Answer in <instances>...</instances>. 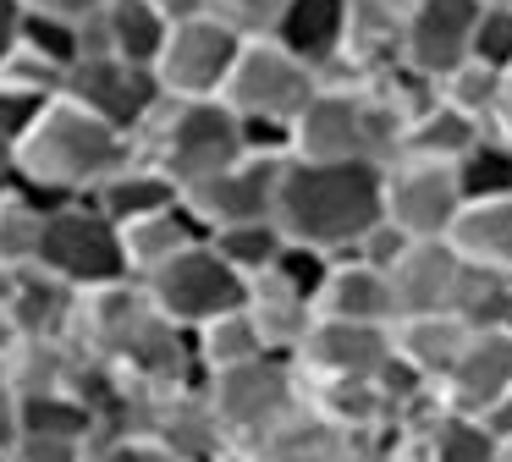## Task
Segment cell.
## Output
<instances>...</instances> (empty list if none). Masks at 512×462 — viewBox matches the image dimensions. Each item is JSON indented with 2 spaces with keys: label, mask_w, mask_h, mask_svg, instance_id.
Returning <instances> with one entry per match:
<instances>
[{
  "label": "cell",
  "mask_w": 512,
  "mask_h": 462,
  "mask_svg": "<svg viewBox=\"0 0 512 462\" xmlns=\"http://www.w3.org/2000/svg\"><path fill=\"white\" fill-rule=\"evenodd\" d=\"M78 347L94 352L105 369H116L127 385L166 391V385L193 380V336L177 330L138 281H116L105 292L83 297L78 314Z\"/></svg>",
  "instance_id": "cell-1"
},
{
  "label": "cell",
  "mask_w": 512,
  "mask_h": 462,
  "mask_svg": "<svg viewBox=\"0 0 512 462\" xmlns=\"http://www.w3.org/2000/svg\"><path fill=\"white\" fill-rule=\"evenodd\" d=\"M380 187H386V165L287 160L276 187V226L298 248H314L325 259H347L386 220Z\"/></svg>",
  "instance_id": "cell-2"
},
{
  "label": "cell",
  "mask_w": 512,
  "mask_h": 462,
  "mask_svg": "<svg viewBox=\"0 0 512 462\" xmlns=\"http://www.w3.org/2000/svg\"><path fill=\"white\" fill-rule=\"evenodd\" d=\"M127 160H133V138H122L116 127L56 94L45 116L28 127V138L12 149V187L56 209L72 198H89Z\"/></svg>",
  "instance_id": "cell-3"
},
{
  "label": "cell",
  "mask_w": 512,
  "mask_h": 462,
  "mask_svg": "<svg viewBox=\"0 0 512 462\" xmlns=\"http://www.w3.org/2000/svg\"><path fill=\"white\" fill-rule=\"evenodd\" d=\"M402 116L369 77H331L292 121V160L314 165H391Z\"/></svg>",
  "instance_id": "cell-4"
},
{
  "label": "cell",
  "mask_w": 512,
  "mask_h": 462,
  "mask_svg": "<svg viewBox=\"0 0 512 462\" xmlns=\"http://www.w3.org/2000/svg\"><path fill=\"white\" fill-rule=\"evenodd\" d=\"M133 154L177 182V193L199 187L204 176L243 160V132L221 99H166L149 116V127L133 138Z\"/></svg>",
  "instance_id": "cell-5"
},
{
  "label": "cell",
  "mask_w": 512,
  "mask_h": 462,
  "mask_svg": "<svg viewBox=\"0 0 512 462\" xmlns=\"http://www.w3.org/2000/svg\"><path fill=\"white\" fill-rule=\"evenodd\" d=\"M39 270L56 275L72 292H105L116 281H133L127 275V248H122V226L105 220L89 198H72L56 204L45 215V237H39Z\"/></svg>",
  "instance_id": "cell-6"
},
{
  "label": "cell",
  "mask_w": 512,
  "mask_h": 462,
  "mask_svg": "<svg viewBox=\"0 0 512 462\" xmlns=\"http://www.w3.org/2000/svg\"><path fill=\"white\" fill-rule=\"evenodd\" d=\"M204 402H210L215 424H221L226 446L237 457L248 440H259L265 429H276L287 413L303 407V374L292 358L265 352V358L243 363V369L204 374Z\"/></svg>",
  "instance_id": "cell-7"
},
{
  "label": "cell",
  "mask_w": 512,
  "mask_h": 462,
  "mask_svg": "<svg viewBox=\"0 0 512 462\" xmlns=\"http://www.w3.org/2000/svg\"><path fill=\"white\" fill-rule=\"evenodd\" d=\"M138 286H144L149 303H155L177 330H188V336L204 330L210 319H221V314H237V308L248 303V281L210 248V242L177 253V259L160 264L155 275H144Z\"/></svg>",
  "instance_id": "cell-8"
},
{
  "label": "cell",
  "mask_w": 512,
  "mask_h": 462,
  "mask_svg": "<svg viewBox=\"0 0 512 462\" xmlns=\"http://www.w3.org/2000/svg\"><path fill=\"white\" fill-rule=\"evenodd\" d=\"M320 94V77L303 61H292L281 44L270 39H248L243 55H237L232 77L221 88V105L232 110L237 121H276V127H292V121L309 110V99Z\"/></svg>",
  "instance_id": "cell-9"
},
{
  "label": "cell",
  "mask_w": 512,
  "mask_h": 462,
  "mask_svg": "<svg viewBox=\"0 0 512 462\" xmlns=\"http://www.w3.org/2000/svg\"><path fill=\"white\" fill-rule=\"evenodd\" d=\"M61 99H72V105L89 110L94 121L116 127L122 138H138V132L149 127V116L166 105L155 72L127 66V61H116V55H83L67 72V83H61Z\"/></svg>",
  "instance_id": "cell-10"
},
{
  "label": "cell",
  "mask_w": 512,
  "mask_h": 462,
  "mask_svg": "<svg viewBox=\"0 0 512 462\" xmlns=\"http://www.w3.org/2000/svg\"><path fill=\"white\" fill-rule=\"evenodd\" d=\"M248 39H237L232 28L204 11V17L182 22V28L166 33V50L155 61V83L166 99H221L226 77H232L237 55H243Z\"/></svg>",
  "instance_id": "cell-11"
},
{
  "label": "cell",
  "mask_w": 512,
  "mask_h": 462,
  "mask_svg": "<svg viewBox=\"0 0 512 462\" xmlns=\"http://www.w3.org/2000/svg\"><path fill=\"white\" fill-rule=\"evenodd\" d=\"M138 435L155 440L166 451V462H226L232 457L210 402H204V380L138 396Z\"/></svg>",
  "instance_id": "cell-12"
},
{
  "label": "cell",
  "mask_w": 512,
  "mask_h": 462,
  "mask_svg": "<svg viewBox=\"0 0 512 462\" xmlns=\"http://www.w3.org/2000/svg\"><path fill=\"white\" fill-rule=\"evenodd\" d=\"M380 204H386V220L408 242H441L452 237V220L463 215L457 171L452 165H430V160H391Z\"/></svg>",
  "instance_id": "cell-13"
},
{
  "label": "cell",
  "mask_w": 512,
  "mask_h": 462,
  "mask_svg": "<svg viewBox=\"0 0 512 462\" xmlns=\"http://www.w3.org/2000/svg\"><path fill=\"white\" fill-rule=\"evenodd\" d=\"M303 380H364L386 385L391 363V325H347V319H314L303 347L292 352ZM391 396V391H386Z\"/></svg>",
  "instance_id": "cell-14"
},
{
  "label": "cell",
  "mask_w": 512,
  "mask_h": 462,
  "mask_svg": "<svg viewBox=\"0 0 512 462\" xmlns=\"http://www.w3.org/2000/svg\"><path fill=\"white\" fill-rule=\"evenodd\" d=\"M281 165L287 160H232L226 171L204 176L199 187L182 193V204L199 215L204 231H226V226H248V220H276V187H281Z\"/></svg>",
  "instance_id": "cell-15"
},
{
  "label": "cell",
  "mask_w": 512,
  "mask_h": 462,
  "mask_svg": "<svg viewBox=\"0 0 512 462\" xmlns=\"http://www.w3.org/2000/svg\"><path fill=\"white\" fill-rule=\"evenodd\" d=\"M479 22V0H413L408 28H402V66L430 83H441L446 72L468 61Z\"/></svg>",
  "instance_id": "cell-16"
},
{
  "label": "cell",
  "mask_w": 512,
  "mask_h": 462,
  "mask_svg": "<svg viewBox=\"0 0 512 462\" xmlns=\"http://www.w3.org/2000/svg\"><path fill=\"white\" fill-rule=\"evenodd\" d=\"M512 391V325L468 330V347L457 352L452 374L435 385V402L457 418H479Z\"/></svg>",
  "instance_id": "cell-17"
},
{
  "label": "cell",
  "mask_w": 512,
  "mask_h": 462,
  "mask_svg": "<svg viewBox=\"0 0 512 462\" xmlns=\"http://www.w3.org/2000/svg\"><path fill=\"white\" fill-rule=\"evenodd\" d=\"M463 275H468V259L446 237L441 242H408V248H402V259L386 270L397 319L452 314L457 292H463Z\"/></svg>",
  "instance_id": "cell-18"
},
{
  "label": "cell",
  "mask_w": 512,
  "mask_h": 462,
  "mask_svg": "<svg viewBox=\"0 0 512 462\" xmlns=\"http://www.w3.org/2000/svg\"><path fill=\"white\" fill-rule=\"evenodd\" d=\"M0 308H6V319H12L17 341H78L83 292L61 286L56 275H45L39 264L6 275V286H0Z\"/></svg>",
  "instance_id": "cell-19"
},
{
  "label": "cell",
  "mask_w": 512,
  "mask_h": 462,
  "mask_svg": "<svg viewBox=\"0 0 512 462\" xmlns=\"http://www.w3.org/2000/svg\"><path fill=\"white\" fill-rule=\"evenodd\" d=\"M413 0H347V44L331 77H380L402 61V28ZM325 77V83H331Z\"/></svg>",
  "instance_id": "cell-20"
},
{
  "label": "cell",
  "mask_w": 512,
  "mask_h": 462,
  "mask_svg": "<svg viewBox=\"0 0 512 462\" xmlns=\"http://www.w3.org/2000/svg\"><path fill=\"white\" fill-rule=\"evenodd\" d=\"M270 44L303 61L314 77H331L342 66V44H347V0H287V11L270 28Z\"/></svg>",
  "instance_id": "cell-21"
},
{
  "label": "cell",
  "mask_w": 512,
  "mask_h": 462,
  "mask_svg": "<svg viewBox=\"0 0 512 462\" xmlns=\"http://www.w3.org/2000/svg\"><path fill=\"white\" fill-rule=\"evenodd\" d=\"M166 17L149 0H105L100 17L83 22V55H116L127 66L155 72L160 50H166Z\"/></svg>",
  "instance_id": "cell-22"
},
{
  "label": "cell",
  "mask_w": 512,
  "mask_h": 462,
  "mask_svg": "<svg viewBox=\"0 0 512 462\" xmlns=\"http://www.w3.org/2000/svg\"><path fill=\"white\" fill-rule=\"evenodd\" d=\"M463 347H468V325L452 314H419V319H397L391 325V352H397V363L424 391H435L452 374Z\"/></svg>",
  "instance_id": "cell-23"
},
{
  "label": "cell",
  "mask_w": 512,
  "mask_h": 462,
  "mask_svg": "<svg viewBox=\"0 0 512 462\" xmlns=\"http://www.w3.org/2000/svg\"><path fill=\"white\" fill-rule=\"evenodd\" d=\"M320 319H347V325H397V303H391L386 270H369L358 259H336L320 286Z\"/></svg>",
  "instance_id": "cell-24"
},
{
  "label": "cell",
  "mask_w": 512,
  "mask_h": 462,
  "mask_svg": "<svg viewBox=\"0 0 512 462\" xmlns=\"http://www.w3.org/2000/svg\"><path fill=\"white\" fill-rule=\"evenodd\" d=\"M199 242H210V231H204L199 215H193V209L177 198V204L160 209V215H144V220H133V226H122L127 275H133V281H144V275H155L160 264H171L177 253L199 248Z\"/></svg>",
  "instance_id": "cell-25"
},
{
  "label": "cell",
  "mask_w": 512,
  "mask_h": 462,
  "mask_svg": "<svg viewBox=\"0 0 512 462\" xmlns=\"http://www.w3.org/2000/svg\"><path fill=\"white\" fill-rule=\"evenodd\" d=\"M177 182H171L160 165H149V160H127L122 171H111L100 187L89 193V204L100 209L105 220H116V226H133V220H144V215H160V209H171L177 204Z\"/></svg>",
  "instance_id": "cell-26"
},
{
  "label": "cell",
  "mask_w": 512,
  "mask_h": 462,
  "mask_svg": "<svg viewBox=\"0 0 512 462\" xmlns=\"http://www.w3.org/2000/svg\"><path fill=\"white\" fill-rule=\"evenodd\" d=\"M248 319H254L259 341H265V352H276V358H292V352L303 347V336L314 330V303L309 297H298L292 286H281L276 275H259V281H248Z\"/></svg>",
  "instance_id": "cell-27"
},
{
  "label": "cell",
  "mask_w": 512,
  "mask_h": 462,
  "mask_svg": "<svg viewBox=\"0 0 512 462\" xmlns=\"http://www.w3.org/2000/svg\"><path fill=\"white\" fill-rule=\"evenodd\" d=\"M485 138V127L479 121H468V116H457L452 105H424L419 116L402 127V138H397V160H430V165H457L474 143Z\"/></svg>",
  "instance_id": "cell-28"
},
{
  "label": "cell",
  "mask_w": 512,
  "mask_h": 462,
  "mask_svg": "<svg viewBox=\"0 0 512 462\" xmlns=\"http://www.w3.org/2000/svg\"><path fill=\"white\" fill-rule=\"evenodd\" d=\"M452 242L468 264L479 270L512 275V198H485V204H463V215L452 220Z\"/></svg>",
  "instance_id": "cell-29"
},
{
  "label": "cell",
  "mask_w": 512,
  "mask_h": 462,
  "mask_svg": "<svg viewBox=\"0 0 512 462\" xmlns=\"http://www.w3.org/2000/svg\"><path fill=\"white\" fill-rule=\"evenodd\" d=\"M78 369V341H17L0 363V380L17 396H45V391H72Z\"/></svg>",
  "instance_id": "cell-30"
},
{
  "label": "cell",
  "mask_w": 512,
  "mask_h": 462,
  "mask_svg": "<svg viewBox=\"0 0 512 462\" xmlns=\"http://www.w3.org/2000/svg\"><path fill=\"white\" fill-rule=\"evenodd\" d=\"M254 358H265V341H259L248 308L221 314V319H210L204 330H193V363H199V380L204 374H221V369H243V363H254Z\"/></svg>",
  "instance_id": "cell-31"
},
{
  "label": "cell",
  "mask_w": 512,
  "mask_h": 462,
  "mask_svg": "<svg viewBox=\"0 0 512 462\" xmlns=\"http://www.w3.org/2000/svg\"><path fill=\"white\" fill-rule=\"evenodd\" d=\"M45 215H50V204L28 198L23 187H6V193H0V275L28 270V264L39 259Z\"/></svg>",
  "instance_id": "cell-32"
},
{
  "label": "cell",
  "mask_w": 512,
  "mask_h": 462,
  "mask_svg": "<svg viewBox=\"0 0 512 462\" xmlns=\"http://www.w3.org/2000/svg\"><path fill=\"white\" fill-rule=\"evenodd\" d=\"M210 248L221 253V259L232 264L243 281H259V275L276 270V259H281V248H287V237H281L276 220H248V226L210 231Z\"/></svg>",
  "instance_id": "cell-33"
},
{
  "label": "cell",
  "mask_w": 512,
  "mask_h": 462,
  "mask_svg": "<svg viewBox=\"0 0 512 462\" xmlns=\"http://www.w3.org/2000/svg\"><path fill=\"white\" fill-rule=\"evenodd\" d=\"M457 171V193L463 204H485V198H512V143L501 138H479L463 160L452 165Z\"/></svg>",
  "instance_id": "cell-34"
},
{
  "label": "cell",
  "mask_w": 512,
  "mask_h": 462,
  "mask_svg": "<svg viewBox=\"0 0 512 462\" xmlns=\"http://www.w3.org/2000/svg\"><path fill=\"white\" fill-rule=\"evenodd\" d=\"M94 413L78 402L72 391H45V396H23V435H50V440H89L94 435ZM17 435V440H23Z\"/></svg>",
  "instance_id": "cell-35"
},
{
  "label": "cell",
  "mask_w": 512,
  "mask_h": 462,
  "mask_svg": "<svg viewBox=\"0 0 512 462\" xmlns=\"http://www.w3.org/2000/svg\"><path fill=\"white\" fill-rule=\"evenodd\" d=\"M17 50H28L34 61L56 66L61 83H67V72L83 61V22H61V17H34V11H23V22H17Z\"/></svg>",
  "instance_id": "cell-36"
},
{
  "label": "cell",
  "mask_w": 512,
  "mask_h": 462,
  "mask_svg": "<svg viewBox=\"0 0 512 462\" xmlns=\"http://www.w3.org/2000/svg\"><path fill=\"white\" fill-rule=\"evenodd\" d=\"M435 99L452 105L457 116H468V121L485 127L490 110H496V99H501V72H490V66H479V61H463L457 72H446L441 83H435Z\"/></svg>",
  "instance_id": "cell-37"
},
{
  "label": "cell",
  "mask_w": 512,
  "mask_h": 462,
  "mask_svg": "<svg viewBox=\"0 0 512 462\" xmlns=\"http://www.w3.org/2000/svg\"><path fill=\"white\" fill-rule=\"evenodd\" d=\"M468 61L490 66V72H501V77L512 72V6H479Z\"/></svg>",
  "instance_id": "cell-38"
},
{
  "label": "cell",
  "mask_w": 512,
  "mask_h": 462,
  "mask_svg": "<svg viewBox=\"0 0 512 462\" xmlns=\"http://www.w3.org/2000/svg\"><path fill=\"white\" fill-rule=\"evenodd\" d=\"M204 11L221 28H232L237 39H270V28L287 11V0H204Z\"/></svg>",
  "instance_id": "cell-39"
},
{
  "label": "cell",
  "mask_w": 512,
  "mask_h": 462,
  "mask_svg": "<svg viewBox=\"0 0 512 462\" xmlns=\"http://www.w3.org/2000/svg\"><path fill=\"white\" fill-rule=\"evenodd\" d=\"M331 264L336 259H325V253H314V248H298V242H287L281 248V259H276V281L281 286H292L298 297H309V303H320V286H325V275H331Z\"/></svg>",
  "instance_id": "cell-40"
},
{
  "label": "cell",
  "mask_w": 512,
  "mask_h": 462,
  "mask_svg": "<svg viewBox=\"0 0 512 462\" xmlns=\"http://www.w3.org/2000/svg\"><path fill=\"white\" fill-rule=\"evenodd\" d=\"M78 462H166V451L155 440L133 435V429H94L83 440V457Z\"/></svg>",
  "instance_id": "cell-41"
},
{
  "label": "cell",
  "mask_w": 512,
  "mask_h": 462,
  "mask_svg": "<svg viewBox=\"0 0 512 462\" xmlns=\"http://www.w3.org/2000/svg\"><path fill=\"white\" fill-rule=\"evenodd\" d=\"M50 99H56V94H34V88L0 83V138L17 149V143L28 138V127H34V121L50 110Z\"/></svg>",
  "instance_id": "cell-42"
},
{
  "label": "cell",
  "mask_w": 512,
  "mask_h": 462,
  "mask_svg": "<svg viewBox=\"0 0 512 462\" xmlns=\"http://www.w3.org/2000/svg\"><path fill=\"white\" fill-rule=\"evenodd\" d=\"M402 248H408V237H402L397 226H391V220H380L375 231H369L364 242H358L353 253H347V259H358V264H369V270H391V264L402 259Z\"/></svg>",
  "instance_id": "cell-43"
},
{
  "label": "cell",
  "mask_w": 512,
  "mask_h": 462,
  "mask_svg": "<svg viewBox=\"0 0 512 462\" xmlns=\"http://www.w3.org/2000/svg\"><path fill=\"white\" fill-rule=\"evenodd\" d=\"M23 11H34V17H61V22H89L105 11V0H17Z\"/></svg>",
  "instance_id": "cell-44"
},
{
  "label": "cell",
  "mask_w": 512,
  "mask_h": 462,
  "mask_svg": "<svg viewBox=\"0 0 512 462\" xmlns=\"http://www.w3.org/2000/svg\"><path fill=\"white\" fill-rule=\"evenodd\" d=\"M17 435H23V396L0 380V451H6V457H12Z\"/></svg>",
  "instance_id": "cell-45"
},
{
  "label": "cell",
  "mask_w": 512,
  "mask_h": 462,
  "mask_svg": "<svg viewBox=\"0 0 512 462\" xmlns=\"http://www.w3.org/2000/svg\"><path fill=\"white\" fill-rule=\"evenodd\" d=\"M474 424H479V429H485V435H490V440H496V446H507V440H512V391H507V396H501V402H496V407H490V413H479V418H474Z\"/></svg>",
  "instance_id": "cell-46"
},
{
  "label": "cell",
  "mask_w": 512,
  "mask_h": 462,
  "mask_svg": "<svg viewBox=\"0 0 512 462\" xmlns=\"http://www.w3.org/2000/svg\"><path fill=\"white\" fill-rule=\"evenodd\" d=\"M485 132H490V138H501V143H512V72L501 77V99H496V110H490Z\"/></svg>",
  "instance_id": "cell-47"
},
{
  "label": "cell",
  "mask_w": 512,
  "mask_h": 462,
  "mask_svg": "<svg viewBox=\"0 0 512 462\" xmlns=\"http://www.w3.org/2000/svg\"><path fill=\"white\" fill-rule=\"evenodd\" d=\"M149 6L166 17V28H182V22H193V17H204V0H149Z\"/></svg>",
  "instance_id": "cell-48"
},
{
  "label": "cell",
  "mask_w": 512,
  "mask_h": 462,
  "mask_svg": "<svg viewBox=\"0 0 512 462\" xmlns=\"http://www.w3.org/2000/svg\"><path fill=\"white\" fill-rule=\"evenodd\" d=\"M17 22H23V6H17V0H0V61H6L12 44H17Z\"/></svg>",
  "instance_id": "cell-49"
},
{
  "label": "cell",
  "mask_w": 512,
  "mask_h": 462,
  "mask_svg": "<svg viewBox=\"0 0 512 462\" xmlns=\"http://www.w3.org/2000/svg\"><path fill=\"white\" fill-rule=\"evenodd\" d=\"M12 347H17V330H12V319H6V308H0V363H6Z\"/></svg>",
  "instance_id": "cell-50"
},
{
  "label": "cell",
  "mask_w": 512,
  "mask_h": 462,
  "mask_svg": "<svg viewBox=\"0 0 512 462\" xmlns=\"http://www.w3.org/2000/svg\"><path fill=\"white\" fill-rule=\"evenodd\" d=\"M0 176H12V143L0 138Z\"/></svg>",
  "instance_id": "cell-51"
},
{
  "label": "cell",
  "mask_w": 512,
  "mask_h": 462,
  "mask_svg": "<svg viewBox=\"0 0 512 462\" xmlns=\"http://www.w3.org/2000/svg\"><path fill=\"white\" fill-rule=\"evenodd\" d=\"M496 462H512V440H507V446H496Z\"/></svg>",
  "instance_id": "cell-52"
},
{
  "label": "cell",
  "mask_w": 512,
  "mask_h": 462,
  "mask_svg": "<svg viewBox=\"0 0 512 462\" xmlns=\"http://www.w3.org/2000/svg\"><path fill=\"white\" fill-rule=\"evenodd\" d=\"M479 6H512V0H479Z\"/></svg>",
  "instance_id": "cell-53"
},
{
  "label": "cell",
  "mask_w": 512,
  "mask_h": 462,
  "mask_svg": "<svg viewBox=\"0 0 512 462\" xmlns=\"http://www.w3.org/2000/svg\"><path fill=\"white\" fill-rule=\"evenodd\" d=\"M6 187H12V176H0V193H6Z\"/></svg>",
  "instance_id": "cell-54"
},
{
  "label": "cell",
  "mask_w": 512,
  "mask_h": 462,
  "mask_svg": "<svg viewBox=\"0 0 512 462\" xmlns=\"http://www.w3.org/2000/svg\"><path fill=\"white\" fill-rule=\"evenodd\" d=\"M0 462H12V457H6V451H0Z\"/></svg>",
  "instance_id": "cell-55"
},
{
  "label": "cell",
  "mask_w": 512,
  "mask_h": 462,
  "mask_svg": "<svg viewBox=\"0 0 512 462\" xmlns=\"http://www.w3.org/2000/svg\"><path fill=\"white\" fill-rule=\"evenodd\" d=\"M0 286H6V275H0Z\"/></svg>",
  "instance_id": "cell-56"
}]
</instances>
